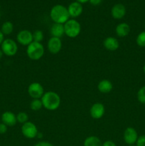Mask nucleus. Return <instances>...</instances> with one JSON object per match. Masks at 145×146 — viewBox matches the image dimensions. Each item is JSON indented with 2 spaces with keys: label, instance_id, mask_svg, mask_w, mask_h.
I'll return each instance as SVG.
<instances>
[{
  "label": "nucleus",
  "instance_id": "nucleus-28",
  "mask_svg": "<svg viewBox=\"0 0 145 146\" xmlns=\"http://www.w3.org/2000/svg\"><path fill=\"white\" fill-rule=\"evenodd\" d=\"M34 146H53L51 143L47 142V141H41L38 142V143L36 144Z\"/></svg>",
  "mask_w": 145,
  "mask_h": 146
},
{
  "label": "nucleus",
  "instance_id": "nucleus-36",
  "mask_svg": "<svg viewBox=\"0 0 145 146\" xmlns=\"http://www.w3.org/2000/svg\"><path fill=\"white\" fill-rule=\"evenodd\" d=\"M144 28H145V24H144Z\"/></svg>",
  "mask_w": 145,
  "mask_h": 146
},
{
  "label": "nucleus",
  "instance_id": "nucleus-18",
  "mask_svg": "<svg viewBox=\"0 0 145 146\" xmlns=\"http://www.w3.org/2000/svg\"><path fill=\"white\" fill-rule=\"evenodd\" d=\"M112 88H113V86H112V82L107 79L102 80L101 81H100L98 85V90L100 92L102 93V94L109 93L112 90Z\"/></svg>",
  "mask_w": 145,
  "mask_h": 146
},
{
  "label": "nucleus",
  "instance_id": "nucleus-21",
  "mask_svg": "<svg viewBox=\"0 0 145 146\" xmlns=\"http://www.w3.org/2000/svg\"><path fill=\"white\" fill-rule=\"evenodd\" d=\"M30 107H31V109L33 110V111H39L42 108L43 104L42 101H41V99H34L31 102V104H30Z\"/></svg>",
  "mask_w": 145,
  "mask_h": 146
},
{
  "label": "nucleus",
  "instance_id": "nucleus-14",
  "mask_svg": "<svg viewBox=\"0 0 145 146\" xmlns=\"http://www.w3.org/2000/svg\"><path fill=\"white\" fill-rule=\"evenodd\" d=\"M125 14H126V9L122 4H115L111 10V14L115 19H121L125 17Z\"/></svg>",
  "mask_w": 145,
  "mask_h": 146
},
{
  "label": "nucleus",
  "instance_id": "nucleus-13",
  "mask_svg": "<svg viewBox=\"0 0 145 146\" xmlns=\"http://www.w3.org/2000/svg\"><path fill=\"white\" fill-rule=\"evenodd\" d=\"M82 6L80 3L75 1V2H72L68 6V11L69 13L70 17H72V18H76V17H79L82 12Z\"/></svg>",
  "mask_w": 145,
  "mask_h": 146
},
{
  "label": "nucleus",
  "instance_id": "nucleus-17",
  "mask_svg": "<svg viewBox=\"0 0 145 146\" xmlns=\"http://www.w3.org/2000/svg\"><path fill=\"white\" fill-rule=\"evenodd\" d=\"M115 32L118 36L125 37L129 35L130 32V27L127 23H121L116 27Z\"/></svg>",
  "mask_w": 145,
  "mask_h": 146
},
{
  "label": "nucleus",
  "instance_id": "nucleus-1",
  "mask_svg": "<svg viewBox=\"0 0 145 146\" xmlns=\"http://www.w3.org/2000/svg\"><path fill=\"white\" fill-rule=\"evenodd\" d=\"M43 106L48 111H55L61 105V98L57 93L54 91H48L44 93L42 98Z\"/></svg>",
  "mask_w": 145,
  "mask_h": 146
},
{
  "label": "nucleus",
  "instance_id": "nucleus-23",
  "mask_svg": "<svg viewBox=\"0 0 145 146\" xmlns=\"http://www.w3.org/2000/svg\"><path fill=\"white\" fill-rule=\"evenodd\" d=\"M33 39L36 42L41 43L44 39V33L41 30H36L33 33Z\"/></svg>",
  "mask_w": 145,
  "mask_h": 146
},
{
  "label": "nucleus",
  "instance_id": "nucleus-29",
  "mask_svg": "<svg viewBox=\"0 0 145 146\" xmlns=\"http://www.w3.org/2000/svg\"><path fill=\"white\" fill-rule=\"evenodd\" d=\"M102 146H116L115 143L112 141H107L102 143Z\"/></svg>",
  "mask_w": 145,
  "mask_h": 146
},
{
  "label": "nucleus",
  "instance_id": "nucleus-26",
  "mask_svg": "<svg viewBox=\"0 0 145 146\" xmlns=\"http://www.w3.org/2000/svg\"><path fill=\"white\" fill-rule=\"evenodd\" d=\"M136 146H145V135L138 137L136 142Z\"/></svg>",
  "mask_w": 145,
  "mask_h": 146
},
{
  "label": "nucleus",
  "instance_id": "nucleus-10",
  "mask_svg": "<svg viewBox=\"0 0 145 146\" xmlns=\"http://www.w3.org/2000/svg\"><path fill=\"white\" fill-rule=\"evenodd\" d=\"M47 46L50 53L53 54H56L59 53L62 48V41L59 38L51 37L48 40Z\"/></svg>",
  "mask_w": 145,
  "mask_h": 146
},
{
  "label": "nucleus",
  "instance_id": "nucleus-3",
  "mask_svg": "<svg viewBox=\"0 0 145 146\" xmlns=\"http://www.w3.org/2000/svg\"><path fill=\"white\" fill-rule=\"evenodd\" d=\"M26 54L28 58L34 61H37L44 55V47L41 43L33 41L27 46Z\"/></svg>",
  "mask_w": 145,
  "mask_h": 146
},
{
  "label": "nucleus",
  "instance_id": "nucleus-32",
  "mask_svg": "<svg viewBox=\"0 0 145 146\" xmlns=\"http://www.w3.org/2000/svg\"><path fill=\"white\" fill-rule=\"evenodd\" d=\"M78 2L80 3V4H82V3H86L88 2V1H89V0H76Z\"/></svg>",
  "mask_w": 145,
  "mask_h": 146
},
{
  "label": "nucleus",
  "instance_id": "nucleus-25",
  "mask_svg": "<svg viewBox=\"0 0 145 146\" xmlns=\"http://www.w3.org/2000/svg\"><path fill=\"white\" fill-rule=\"evenodd\" d=\"M137 99L141 104H145V86H142L138 91Z\"/></svg>",
  "mask_w": 145,
  "mask_h": 146
},
{
  "label": "nucleus",
  "instance_id": "nucleus-35",
  "mask_svg": "<svg viewBox=\"0 0 145 146\" xmlns=\"http://www.w3.org/2000/svg\"><path fill=\"white\" fill-rule=\"evenodd\" d=\"M129 146H136V145H129Z\"/></svg>",
  "mask_w": 145,
  "mask_h": 146
},
{
  "label": "nucleus",
  "instance_id": "nucleus-2",
  "mask_svg": "<svg viewBox=\"0 0 145 146\" xmlns=\"http://www.w3.org/2000/svg\"><path fill=\"white\" fill-rule=\"evenodd\" d=\"M50 17L54 23L64 24L69 20V13L68 9L61 4H57L51 9Z\"/></svg>",
  "mask_w": 145,
  "mask_h": 146
},
{
  "label": "nucleus",
  "instance_id": "nucleus-38",
  "mask_svg": "<svg viewBox=\"0 0 145 146\" xmlns=\"http://www.w3.org/2000/svg\"><path fill=\"white\" fill-rule=\"evenodd\" d=\"M0 18H1V17H0Z\"/></svg>",
  "mask_w": 145,
  "mask_h": 146
},
{
  "label": "nucleus",
  "instance_id": "nucleus-5",
  "mask_svg": "<svg viewBox=\"0 0 145 146\" xmlns=\"http://www.w3.org/2000/svg\"><path fill=\"white\" fill-rule=\"evenodd\" d=\"M1 49L3 54L7 56H13L15 55L18 51V46L11 38H7L4 39L1 45Z\"/></svg>",
  "mask_w": 145,
  "mask_h": 146
},
{
  "label": "nucleus",
  "instance_id": "nucleus-33",
  "mask_svg": "<svg viewBox=\"0 0 145 146\" xmlns=\"http://www.w3.org/2000/svg\"><path fill=\"white\" fill-rule=\"evenodd\" d=\"M3 52H2V51H1V48H0V59H1V58H2V56H3Z\"/></svg>",
  "mask_w": 145,
  "mask_h": 146
},
{
  "label": "nucleus",
  "instance_id": "nucleus-27",
  "mask_svg": "<svg viewBox=\"0 0 145 146\" xmlns=\"http://www.w3.org/2000/svg\"><path fill=\"white\" fill-rule=\"evenodd\" d=\"M7 128L8 126L4 124L3 123H0V134H4L7 133Z\"/></svg>",
  "mask_w": 145,
  "mask_h": 146
},
{
  "label": "nucleus",
  "instance_id": "nucleus-31",
  "mask_svg": "<svg viewBox=\"0 0 145 146\" xmlns=\"http://www.w3.org/2000/svg\"><path fill=\"white\" fill-rule=\"evenodd\" d=\"M4 35L2 34L1 30H0V46L1 45V44H2V42L4 41Z\"/></svg>",
  "mask_w": 145,
  "mask_h": 146
},
{
  "label": "nucleus",
  "instance_id": "nucleus-30",
  "mask_svg": "<svg viewBox=\"0 0 145 146\" xmlns=\"http://www.w3.org/2000/svg\"><path fill=\"white\" fill-rule=\"evenodd\" d=\"M101 1H102V0H89V1L90 2V4H92V5H94V6L98 5V4H100Z\"/></svg>",
  "mask_w": 145,
  "mask_h": 146
},
{
  "label": "nucleus",
  "instance_id": "nucleus-19",
  "mask_svg": "<svg viewBox=\"0 0 145 146\" xmlns=\"http://www.w3.org/2000/svg\"><path fill=\"white\" fill-rule=\"evenodd\" d=\"M102 143L97 136H89L84 141V146H102Z\"/></svg>",
  "mask_w": 145,
  "mask_h": 146
},
{
  "label": "nucleus",
  "instance_id": "nucleus-22",
  "mask_svg": "<svg viewBox=\"0 0 145 146\" xmlns=\"http://www.w3.org/2000/svg\"><path fill=\"white\" fill-rule=\"evenodd\" d=\"M136 42L140 47H145V31L139 33L136 37Z\"/></svg>",
  "mask_w": 145,
  "mask_h": 146
},
{
  "label": "nucleus",
  "instance_id": "nucleus-9",
  "mask_svg": "<svg viewBox=\"0 0 145 146\" xmlns=\"http://www.w3.org/2000/svg\"><path fill=\"white\" fill-rule=\"evenodd\" d=\"M17 41L22 46H28L31 42L34 41L33 39V34L28 30H22L17 34Z\"/></svg>",
  "mask_w": 145,
  "mask_h": 146
},
{
  "label": "nucleus",
  "instance_id": "nucleus-11",
  "mask_svg": "<svg viewBox=\"0 0 145 146\" xmlns=\"http://www.w3.org/2000/svg\"><path fill=\"white\" fill-rule=\"evenodd\" d=\"M105 112V108L103 104L100 103H96L93 104L90 110V113L91 117L94 119H100L104 115Z\"/></svg>",
  "mask_w": 145,
  "mask_h": 146
},
{
  "label": "nucleus",
  "instance_id": "nucleus-15",
  "mask_svg": "<svg viewBox=\"0 0 145 146\" xmlns=\"http://www.w3.org/2000/svg\"><path fill=\"white\" fill-rule=\"evenodd\" d=\"M52 37H56V38H61L65 34V30H64V24H58V23H54L51 27L50 30Z\"/></svg>",
  "mask_w": 145,
  "mask_h": 146
},
{
  "label": "nucleus",
  "instance_id": "nucleus-37",
  "mask_svg": "<svg viewBox=\"0 0 145 146\" xmlns=\"http://www.w3.org/2000/svg\"><path fill=\"white\" fill-rule=\"evenodd\" d=\"M0 8H1V6H0Z\"/></svg>",
  "mask_w": 145,
  "mask_h": 146
},
{
  "label": "nucleus",
  "instance_id": "nucleus-6",
  "mask_svg": "<svg viewBox=\"0 0 145 146\" xmlns=\"http://www.w3.org/2000/svg\"><path fill=\"white\" fill-rule=\"evenodd\" d=\"M21 133L24 137L28 139H33L38 135V129L34 123L27 121L21 126Z\"/></svg>",
  "mask_w": 145,
  "mask_h": 146
},
{
  "label": "nucleus",
  "instance_id": "nucleus-7",
  "mask_svg": "<svg viewBox=\"0 0 145 146\" xmlns=\"http://www.w3.org/2000/svg\"><path fill=\"white\" fill-rule=\"evenodd\" d=\"M28 93L30 96L34 99H40L44 94V87L39 83L34 82L28 86Z\"/></svg>",
  "mask_w": 145,
  "mask_h": 146
},
{
  "label": "nucleus",
  "instance_id": "nucleus-20",
  "mask_svg": "<svg viewBox=\"0 0 145 146\" xmlns=\"http://www.w3.org/2000/svg\"><path fill=\"white\" fill-rule=\"evenodd\" d=\"M14 25L11 21H5L2 24L1 28V31L4 35H9L13 32Z\"/></svg>",
  "mask_w": 145,
  "mask_h": 146
},
{
  "label": "nucleus",
  "instance_id": "nucleus-34",
  "mask_svg": "<svg viewBox=\"0 0 145 146\" xmlns=\"http://www.w3.org/2000/svg\"><path fill=\"white\" fill-rule=\"evenodd\" d=\"M143 71H144V74H145V64H144V67H143Z\"/></svg>",
  "mask_w": 145,
  "mask_h": 146
},
{
  "label": "nucleus",
  "instance_id": "nucleus-16",
  "mask_svg": "<svg viewBox=\"0 0 145 146\" xmlns=\"http://www.w3.org/2000/svg\"><path fill=\"white\" fill-rule=\"evenodd\" d=\"M103 45L106 49L109 51H116L119 46V41L116 38L112 36H109L104 40Z\"/></svg>",
  "mask_w": 145,
  "mask_h": 146
},
{
  "label": "nucleus",
  "instance_id": "nucleus-4",
  "mask_svg": "<svg viewBox=\"0 0 145 146\" xmlns=\"http://www.w3.org/2000/svg\"><path fill=\"white\" fill-rule=\"evenodd\" d=\"M65 34L70 38H75L80 34L81 26L75 19H69L64 24Z\"/></svg>",
  "mask_w": 145,
  "mask_h": 146
},
{
  "label": "nucleus",
  "instance_id": "nucleus-12",
  "mask_svg": "<svg viewBox=\"0 0 145 146\" xmlns=\"http://www.w3.org/2000/svg\"><path fill=\"white\" fill-rule=\"evenodd\" d=\"M1 121L7 126H14L17 122L16 115L11 111H6L1 115Z\"/></svg>",
  "mask_w": 145,
  "mask_h": 146
},
{
  "label": "nucleus",
  "instance_id": "nucleus-24",
  "mask_svg": "<svg viewBox=\"0 0 145 146\" xmlns=\"http://www.w3.org/2000/svg\"><path fill=\"white\" fill-rule=\"evenodd\" d=\"M28 116L25 112H19L16 115V120L17 122L20 123H25L28 121Z\"/></svg>",
  "mask_w": 145,
  "mask_h": 146
},
{
  "label": "nucleus",
  "instance_id": "nucleus-8",
  "mask_svg": "<svg viewBox=\"0 0 145 146\" xmlns=\"http://www.w3.org/2000/svg\"><path fill=\"white\" fill-rule=\"evenodd\" d=\"M124 141L129 145H134L138 138V134L136 130L132 127H128L124 132Z\"/></svg>",
  "mask_w": 145,
  "mask_h": 146
}]
</instances>
